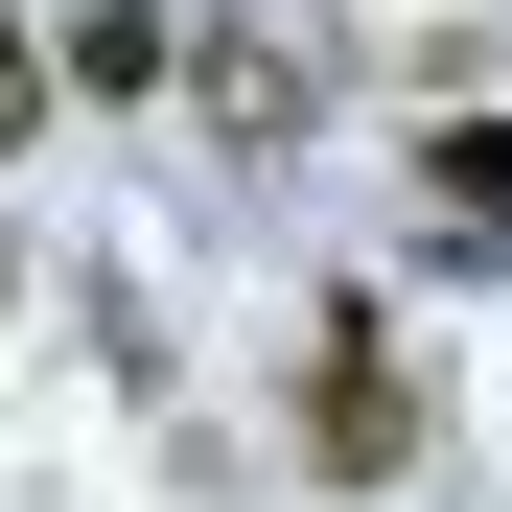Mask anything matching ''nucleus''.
Here are the masks:
<instances>
[{"label":"nucleus","mask_w":512,"mask_h":512,"mask_svg":"<svg viewBox=\"0 0 512 512\" xmlns=\"http://www.w3.org/2000/svg\"><path fill=\"white\" fill-rule=\"evenodd\" d=\"M47 117V47H24V0H0V140H24Z\"/></svg>","instance_id":"5"},{"label":"nucleus","mask_w":512,"mask_h":512,"mask_svg":"<svg viewBox=\"0 0 512 512\" xmlns=\"http://www.w3.org/2000/svg\"><path fill=\"white\" fill-rule=\"evenodd\" d=\"M163 70H187V24H163V0H94V24H70V70H47V94H163Z\"/></svg>","instance_id":"3"},{"label":"nucleus","mask_w":512,"mask_h":512,"mask_svg":"<svg viewBox=\"0 0 512 512\" xmlns=\"http://www.w3.org/2000/svg\"><path fill=\"white\" fill-rule=\"evenodd\" d=\"M396 443H419V373H396V326H373V303H326V350H303V466H326V489H373Z\"/></svg>","instance_id":"1"},{"label":"nucleus","mask_w":512,"mask_h":512,"mask_svg":"<svg viewBox=\"0 0 512 512\" xmlns=\"http://www.w3.org/2000/svg\"><path fill=\"white\" fill-rule=\"evenodd\" d=\"M187 94H210L233 140H280V117L326 94V70H303V24H210V70H187Z\"/></svg>","instance_id":"2"},{"label":"nucleus","mask_w":512,"mask_h":512,"mask_svg":"<svg viewBox=\"0 0 512 512\" xmlns=\"http://www.w3.org/2000/svg\"><path fill=\"white\" fill-rule=\"evenodd\" d=\"M419 187H443V210L512 256V117H443V140H419Z\"/></svg>","instance_id":"4"}]
</instances>
